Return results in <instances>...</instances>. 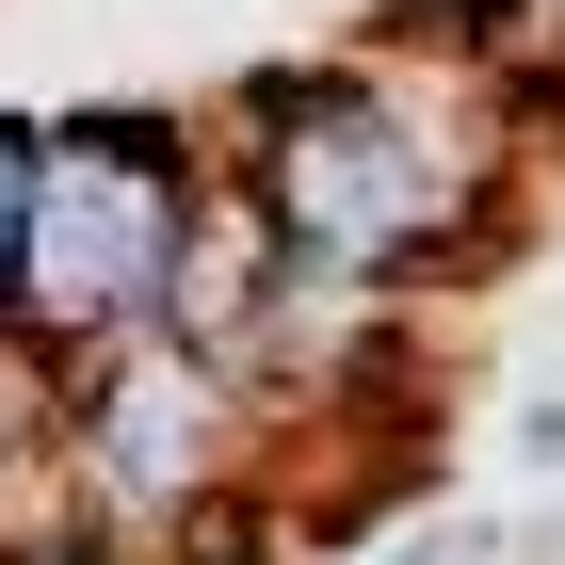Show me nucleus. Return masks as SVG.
<instances>
[{"instance_id":"7ed1b4c3","label":"nucleus","mask_w":565,"mask_h":565,"mask_svg":"<svg viewBox=\"0 0 565 565\" xmlns=\"http://www.w3.org/2000/svg\"><path fill=\"white\" fill-rule=\"evenodd\" d=\"M243 372L226 355H194V340H97V355H65V420H49V484H65V533H194V518H226V484H243V452H259V420H243Z\"/></svg>"},{"instance_id":"f257e3e1","label":"nucleus","mask_w":565,"mask_h":565,"mask_svg":"<svg viewBox=\"0 0 565 565\" xmlns=\"http://www.w3.org/2000/svg\"><path fill=\"white\" fill-rule=\"evenodd\" d=\"M211 178L259 211L275 291L388 307L404 275H436L452 243L501 226V194H518V82H484L469 49L452 65H420V49L275 65V82H243V146Z\"/></svg>"},{"instance_id":"f03ea898","label":"nucleus","mask_w":565,"mask_h":565,"mask_svg":"<svg viewBox=\"0 0 565 565\" xmlns=\"http://www.w3.org/2000/svg\"><path fill=\"white\" fill-rule=\"evenodd\" d=\"M211 194V146L178 114H65L33 130V194H17V291L0 323L65 372L97 340H146L162 323V275H178V226Z\"/></svg>"},{"instance_id":"20e7f679","label":"nucleus","mask_w":565,"mask_h":565,"mask_svg":"<svg viewBox=\"0 0 565 565\" xmlns=\"http://www.w3.org/2000/svg\"><path fill=\"white\" fill-rule=\"evenodd\" d=\"M17 194H33V130L0 114V291H17Z\"/></svg>"}]
</instances>
